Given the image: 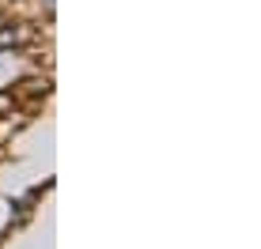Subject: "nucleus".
Listing matches in <instances>:
<instances>
[{"mask_svg":"<svg viewBox=\"0 0 261 249\" xmlns=\"http://www.w3.org/2000/svg\"><path fill=\"white\" fill-rule=\"evenodd\" d=\"M34 42V26L27 23H0V49H15V46H27Z\"/></svg>","mask_w":261,"mask_h":249,"instance_id":"f257e3e1","label":"nucleus"},{"mask_svg":"<svg viewBox=\"0 0 261 249\" xmlns=\"http://www.w3.org/2000/svg\"><path fill=\"white\" fill-rule=\"evenodd\" d=\"M46 91H49V79H23L19 83V95H27V99H38Z\"/></svg>","mask_w":261,"mask_h":249,"instance_id":"f03ea898","label":"nucleus"},{"mask_svg":"<svg viewBox=\"0 0 261 249\" xmlns=\"http://www.w3.org/2000/svg\"><path fill=\"white\" fill-rule=\"evenodd\" d=\"M12 106H15V102H12V95H0V113H8Z\"/></svg>","mask_w":261,"mask_h":249,"instance_id":"7ed1b4c3","label":"nucleus"}]
</instances>
